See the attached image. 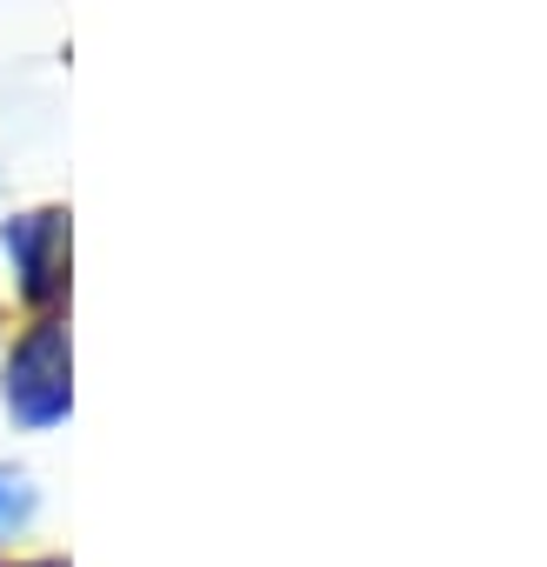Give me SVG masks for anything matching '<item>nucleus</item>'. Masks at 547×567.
I'll list each match as a JSON object with an SVG mask.
<instances>
[{"mask_svg": "<svg viewBox=\"0 0 547 567\" xmlns=\"http://www.w3.org/2000/svg\"><path fill=\"white\" fill-rule=\"evenodd\" d=\"M8 408L28 427H54L74 408L68 328L61 321H41V328H28V341H14V354H8Z\"/></svg>", "mask_w": 547, "mask_h": 567, "instance_id": "obj_1", "label": "nucleus"}, {"mask_svg": "<svg viewBox=\"0 0 547 567\" xmlns=\"http://www.w3.org/2000/svg\"><path fill=\"white\" fill-rule=\"evenodd\" d=\"M8 254H14V267H21L28 301H54V295L68 288V214L48 207V214L8 220Z\"/></svg>", "mask_w": 547, "mask_h": 567, "instance_id": "obj_2", "label": "nucleus"}, {"mask_svg": "<svg viewBox=\"0 0 547 567\" xmlns=\"http://www.w3.org/2000/svg\"><path fill=\"white\" fill-rule=\"evenodd\" d=\"M34 507H41V494L28 481V467H0V534H21L34 520Z\"/></svg>", "mask_w": 547, "mask_h": 567, "instance_id": "obj_3", "label": "nucleus"}, {"mask_svg": "<svg viewBox=\"0 0 547 567\" xmlns=\"http://www.w3.org/2000/svg\"><path fill=\"white\" fill-rule=\"evenodd\" d=\"M21 567H68V560H21Z\"/></svg>", "mask_w": 547, "mask_h": 567, "instance_id": "obj_4", "label": "nucleus"}]
</instances>
